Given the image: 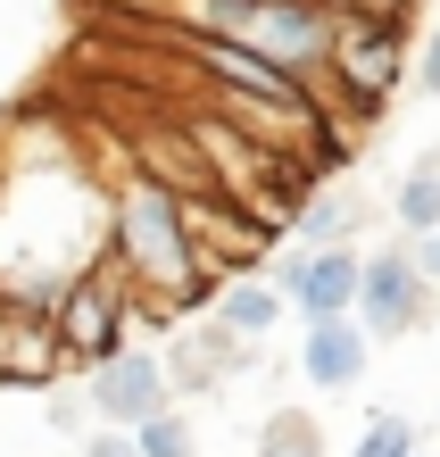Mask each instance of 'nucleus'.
Here are the masks:
<instances>
[{
	"label": "nucleus",
	"instance_id": "2eb2a0df",
	"mask_svg": "<svg viewBox=\"0 0 440 457\" xmlns=\"http://www.w3.org/2000/svg\"><path fill=\"white\" fill-rule=\"evenodd\" d=\"M416 75H424V92L440 100V25H432V42H424V59H416Z\"/></svg>",
	"mask_w": 440,
	"mask_h": 457
},
{
	"label": "nucleus",
	"instance_id": "f257e3e1",
	"mask_svg": "<svg viewBox=\"0 0 440 457\" xmlns=\"http://www.w3.org/2000/svg\"><path fill=\"white\" fill-rule=\"evenodd\" d=\"M117 266L133 291H158V300H200L208 291V266H200V241H191V208L175 183L158 175H133L125 200H117Z\"/></svg>",
	"mask_w": 440,
	"mask_h": 457
},
{
	"label": "nucleus",
	"instance_id": "f03ea898",
	"mask_svg": "<svg viewBox=\"0 0 440 457\" xmlns=\"http://www.w3.org/2000/svg\"><path fill=\"white\" fill-rule=\"evenodd\" d=\"M191 17H200V34L274 59L291 84H324V75H333L341 17L324 9V0H191Z\"/></svg>",
	"mask_w": 440,
	"mask_h": 457
},
{
	"label": "nucleus",
	"instance_id": "ddd939ff",
	"mask_svg": "<svg viewBox=\"0 0 440 457\" xmlns=\"http://www.w3.org/2000/svg\"><path fill=\"white\" fill-rule=\"evenodd\" d=\"M349 457H416V424L407 416H366V433H357Z\"/></svg>",
	"mask_w": 440,
	"mask_h": 457
},
{
	"label": "nucleus",
	"instance_id": "f8f14e48",
	"mask_svg": "<svg viewBox=\"0 0 440 457\" xmlns=\"http://www.w3.org/2000/svg\"><path fill=\"white\" fill-rule=\"evenodd\" d=\"M258 457H324V433H316V416H299V408H283L266 424V449Z\"/></svg>",
	"mask_w": 440,
	"mask_h": 457
},
{
	"label": "nucleus",
	"instance_id": "dca6fc26",
	"mask_svg": "<svg viewBox=\"0 0 440 457\" xmlns=\"http://www.w3.org/2000/svg\"><path fill=\"white\" fill-rule=\"evenodd\" d=\"M84 457H142V449H133V433H92Z\"/></svg>",
	"mask_w": 440,
	"mask_h": 457
},
{
	"label": "nucleus",
	"instance_id": "20e7f679",
	"mask_svg": "<svg viewBox=\"0 0 440 457\" xmlns=\"http://www.w3.org/2000/svg\"><path fill=\"white\" fill-rule=\"evenodd\" d=\"M432 308V275L416 266V250H366V283H357V325L374 341L416 333V316Z\"/></svg>",
	"mask_w": 440,
	"mask_h": 457
},
{
	"label": "nucleus",
	"instance_id": "0eeeda50",
	"mask_svg": "<svg viewBox=\"0 0 440 457\" xmlns=\"http://www.w3.org/2000/svg\"><path fill=\"white\" fill-rule=\"evenodd\" d=\"M357 283H366V258H357V250H299L283 266V300L308 316V325L357 316Z\"/></svg>",
	"mask_w": 440,
	"mask_h": 457
},
{
	"label": "nucleus",
	"instance_id": "9b49d317",
	"mask_svg": "<svg viewBox=\"0 0 440 457\" xmlns=\"http://www.w3.org/2000/svg\"><path fill=\"white\" fill-rule=\"evenodd\" d=\"M399 225L416 233V241L440 233V167H416V175L399 183Z\"/></svg>",
	"mask_w": 440,
	"mask_h": 457
},
{
	"label": "nucleus",
	"instance_id": "7ed1b4c3",
	"mask_svg": "<svg viewBox=\"0 0 440 457\" xmlns=\"http://www.w3.org/2000/svg\"><path fill=\"white\" fill-rule=\"evenodd\" d=\"M399 67H407V34H399V17L391 9H357V17H341V34H333V100L341 109H382L391 100V84H399Z\"/></svg>",
	"mask_w": 440,
	"mask_h": 457
},
{
	"label": "nucleus",
	"instance_id": "6e6552de",
	"mask_svg": "<svg viewBox=\"0 0 440 457\" xmlns=\"http://www.w3.org/2000/svg\"><path fill=\"white\" fill-rule=\"evenodd\" d=\"M366 358H374V333L357 325V316H333V325H308V333H299V374H308L316 391L366 383Z\"/></svg>",
	"mask_w": 440,
	"mask_h": 457
},
{
	"label": "nucleus",
	"instance_id": "f3484780",
	"mask_svg": "<svg viewBox=\"0 0 440 457\" xmlns=\"http://www.w3.org/2000/svg\"><path fill=\"white\" fill-rule=\"evenodd\" d=\"M416 266H424V275H440V233H424V250H416Z\"/></svg>",
	"mask_w": 440,
	"mask_h": 457
},
{
	"label": "nucleus",
	"instance_id": "4468645a",
	"mask_svg": "<svg viewBox=\"0 0 440 457\" xmlns=\"http://www.w3.org/2000/svg\"><path fill=\"white\" fill-rule=\"evenodd\" d=\"M133 449H142V457H191V416H150L142 424V433H133Z\"/></svg>",
	"mask_w": 440,
	"mask_h": 457
},
{
	"label": "nucleus",
	"instance_id": "9d476101",
	"mask_svg": "<svg viewBox=\"0 0 440 457\" xmlns=\"http://www.w3.org/2000/svg\"><path fill=\"white\" fill-rule=\"evenodd\" d=\"M274 316H283V291H266V283H225L216 291V325H225L233 341H258Z\"/></svg>",
	"mask_w": 440,
	"mask_h": 457
},
{
	"label": "nucleus",
	"instance_id": "1a4fd4ad",
	"mask_svg": "<svg viewBox=\"0 0 440 457\" xmlns=\"http://www.w3.org/2000/svg\"><path fill=\"white\" fill-rule=\"evenodd\" d=\"M233 358H241V341H233V333L208 316V325H200V333H191V341L175 349V358H167V374H183L191 391H208V383H216V374H225Z\"/></svg>",
	"mask_w": 440,
	"mask_h": 457
},
{
	"label": "nucleus",
	"instance_id": "423d86ee",
	"mask_svg": "<svg viewBox=\"0 0 440 457\" xmlns=\"http://www.w3.org/2000/svg\"><path fill=\"white\" fill-rule=\"evenodd\" d=\"M92 408H100L108 433H142L150 416H167V358L117 349L108 366H92Z\"/></svg>",
	"mask_w": 440,
	"mask_h": 457
},
{
	"label": "nucleus",
	"instance_id": "39448f33",
	"mask_svg": "<svg viewBox=\"0 0 440 457\" xmlns=\"http://www.w3.org/2000/svg\"><path fill=\"white\" fill-rule=\"evenodd\" d=\"M59 349L67 358H84V366H108L125 349V291H117V275H75L67 291H59Z\"/></svg>",
	"mask_w": 440,
	"mask_h": 457
}]
</instances>
